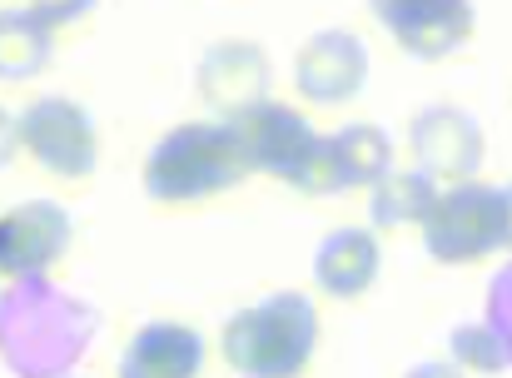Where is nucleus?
<instances>
[{"mask_svg":"<svg viewBox=\"0 0 512 378\" xmlns=\"http://www.w3.org/2000/svg\"><path fill=\"white\" fill-rule=\"evenodd\" d=\"M249 175V160L239 150V135L229 120H184L165 130L140 170V185L155 204H194L209 194H224Z\"/></svg>","mask_w":512,"mask_h":378,"instance_id":"nucleus-3","label":"nucleus"},{"mask_svg":"<svg viewBox=\"0 0 512 378\" xmlns=\"http://www.w3.org/2000/svg\"><path fill=\"white\" fill-rule=\"evenodd\" d=\"M443 194V180H433L428 170H393L383 185L368 189V224L373 229H423L433 204Z\"/></svg>","mask_w":512,"mask_h":378,"instance_id":"nucleus-15","label":"nucleus"},{"mask_svg":"<svg viewBox=\"0 0 512 378\" xmlns=\"http://www.w3.org/2000/svg\"><path fill=\"white\" fill-rule=\"evenodd\" d=\"M0 5H5V0H0Z\"/></svg>","mask_w":512,"mask_h":378,"instance_id":"nucleus-26","label":"nucleus"},{"mask_svg":"<svg viewBox=\"0 0 512 378\" xmlns=\"http://www.w3.org/2000/svg\"><path fill=\"white\" fill-rule=\"evenodd\" d=\"M209 359V339L179 319H150L120 349L115 378H199Z\"/></svg>","mask_w":512,"mask_h":378,"instance_id":"nucleus-12","label":"nucleus"},{"mask_svg":"<svg viewBox=\"0 0 512 378\" xmlns=\"http://www.w3.org/2000/svg\"><path fill=\"white\" fill-rule=\"evenodd\" d=\"M368 45L363 35L329 25V30H314L299 50H294V90L299 100L309 105H348L368 90Z\"/></svg>","mask_w":512,"mask_h":378,"instance_id":"nucleus-10","label":"nucleus"},{"mask_svg":"<svg viewBox=\"0 0 512 378\" xmlns=\"http://www.w3.org/2000/svg\"><path fill=\"white\" fill-rule=\"evenodd\" d=\"M368 10L413 60H448L478 30L473 0H368Z\"/></svg>","mask_w":512,"mask_h":378,"instance_id":"nucleus-7","label":"nucleus"},{"mask_svg":"<svg viewBox=\"0 0 512 378\" xmlns=\"http://www.w3.org/2000/svg\"><path fill=\"white\" fill-rule=\"evenodd\" d=\"M234 135H239V150L249 160V175H269V180H284L294 185L299 170L309 165L314 145H319V130L309 125L304 110H289L284 100H259L239 115H229Z\"/></svg>","mask_w":512,"mask_h":378,"instance_id":"nucleus-6","label":"nucleus"},{"mask_svg":"<svg viewBox=\"0 0 512 378\" xmlns=\"http://www.w3.org/2000/svg\"><path fill=\"white\" fill-rule=\"evenodd\" d=\"M503 194H508V224H512V185H503ZM508 254H512V234H508Z\"/></svg>","mask_w":512,"mask_h":378,"instance_id":"nucleus-23","label":"nucleus"},{"mask_svg":"<svg viewBox=\"0 0 512 378\" xmlns=\"http://www.w3.org/2000/svg\"><path fill=\"white\" fill-rule=\"evenodd\" d=\"M294 189H299V194H309V199L348 194V185H343V170H339V155H334V135H319V145H314L309 165L299 170Z\"/></svg>","mask_w":512,"mask_h":378,"instance_id":"nucleus-18","label":"nucleus"},{"mask_svg":"<svg viewBox=\"0 0 512 378\" xmlns=\"http://www.w3.org/2000/svg\"><path fill=\"white\" fill-rule=\"evenodd\" d=\"M403 378H468L453 359H428V364H413Z\"/></svg>","mask_w":512,"mask_h":378,"instance_id":"nucleus-22","label":"nucleus"},{"mask_svg":"<svg viewBox=\"0 0 512 378\" xmlns=\"http://www.w3.org/2000/svg\"><path fill=\"white\" fill-rule=\"evenodd\" d=\"M483 319L498 329V339L508 344V359H512V254H508V264H503V269H493V279H488Z\"/></svg>","mask_w":512,"mask_h":378,"instance_id":"nucleus-19","label":"nucleus"},{"mask_svg":"<svg viewBox=\"0 0 512 378\" xmlns=\"http://www.w3.org/2000/svg\"><path fill=\"white\" fill-rule=\"evenodd\" d=\"M423 234V254L433 264H483L493 254H508V194L503 185H483V180H463V185H443Z\"/></svg>","mask_w":512,"mask_h":378,"instance_id":"nucleus-4","label":"nucleus"},{"mask_svg":"<svg viewBox=\"0 0 512 378\" xmlns=\"http://www.w3.org/2000/svg\"><path fill=\"white\" fill-rule=\"evenodd\" d=\"M95 5H100V0H30V10H35L50 30H65V25L95 15Z\"/></svg>","mask_w":512,"mask_h":378,"instance_id":"nucleus-20","label":"nucleus"},{"mask_svg":"<svg viewBox=\"0 0 512 378\" xmlns=\"http://www.w3.org/2000/svg\"><path fill=\"white\" fill-rule=\"evenodd\" d=\"M100 334V309L50 274L15 279L0 294V364L10 378L80 374Z\"/></svg>","mask_w":512,"mask_h":378,"instance_id":"nucleus-1","label":"nucleus"},{"mask_svg":"<svg viewBox=\"0 0 512 378\" xmlns=\"http://www.w3.org/2000/svg\"><path fill=\"white\" fill-rule=\"evenodd\" d=\"M219 349L239 378H299L319 349V309L304 289H274L224 319Z\"/></svg>","mask_w":512,"mask_h":378,"instance_id":"nucleus-2","label":"nucleus"},{"mask_svg":"<svg viewBox=\"0 0 512 378\" xmlns=\"http://www.w3.org/2000/svg\"><path fill=\"white\" fill-rule=\"evenodd\" d=\"M448 359H453L463 374H483V378H498L512 369L508 344L498 339V329H493L488 319L453 324V334H448Z\"/></svg>","mask_w":512,"mask_h":378,"instance_id":"nucleus-17","label":"nucleus"},{"mask_svg":"<svg viewBox=\"0 0 512 378\" xmlns=\"http://www.w3.org/2000/svg\"><path fill=\"white\" fill-rule=\"evenodd\" d=\"M269 80H274L269 50L254 40H214L194 65V90L209 110H219V120L269 100Z\"/></svg>","mask_w":512,"mask_h":378,"instance_id":"nucleus-11","label":"nucleus"},{"mask_svg":"<svg viewBox=\"0 0 512 378\" xmlns=\"http://www.w3.org/2000/svg\"><path fill=\"white\" fill-rule=\"evenodd\" d=\"M408 145L418 155V170H428L433 180L443 185H463V180H478L483 160H488V135L483 125L463 110V105H423L413 120H408Z\"/></svg>","mask_w":512,"mask_h":378,"instance_id":"nucleus-8","label":"nucleus"},{"mask_svg":"<svg viewBox=\"0 0 512 378\" xmlns=\"http://www.w3.org/2000/svg\"><path fill=\"white\" fill-rule=\"evenodd\" d=\"M75 219L60 199H20L0 209V279H35L65 259Z\"/></svg>","mask_w":512,"mask_h":378,"instance_id":"nucleus-9","label":"nucleus"},{"mask_svg":"<svg viewBox=\"0 0 512 378\" xmlns=\"http://www.w3.org/2000/svg\"><path fill=\"white\" fill-rule=\"evenodd\" d=\"M70 378H85V374H70Z\"/></svg>","mask_w":512,"mask_h":378,"instance_id":"nucleus-24","label":"nucleus"},{"mask_svg":"<svg viewBox=\"0 0 512 378\" xmlns=\"http://www.w3.org/2000/svg\"><path fill=\"white\" fill-rule=\"evenodd\" d=\"M319 294L329 299H358L378 284L383 274V244L373 224H339L314 244V264H309Z\"/></svg>","mask_w":512,"mask_h":378,"instance_id":"nucleus-13","label":"nucleus"},{"mask_svg":"<svg viewBox=\"0 0 512 378\" xmlns=\"http://www.w3.org/2000/svg\"><path fill=\"white\" fill-rule=\"evenodd\" d=\"M0 294H5V289H0Z\"/></svg>","mask_w":512,"mask_h":378,"instance_id":"nucleus-25","label":"nucleus"},{"mask_svg":"<svg viewBox=\"0 0 512 378\" xmlns=\"http://www.w3.org/2000/svg\"><path fill=\"white\" fill-rule=\"evenodd\" d=\"M15 155H25V145H20V110H5V105H0V170H5Z\"/></svg>","mask_w":512,"mask_h":378,"instance_id":"nucleus-21","label":"nucleus"},{"mask_svg":"<svg viewBox=\"0 0 512 378\" xmlns=\"http://www.w3.org/2000/svg\"><path fill=\"white\" fill-rule=\"evenodd\" d=\"M55 55V30L25 5H0V85L35 80Z\"/></svg>","mask_w":512,"mask_h":378,"instance_id":"nucleus-14","label":"nucleus"},{"mask_svg":"<svg viewBox=\"0 0 512 378\" xmlns=\"http://www.w3.org/2000/svg\"><path fill=\"white\" fill-rule=\"evenodd\" d=\"M20 145L55 180H90L95 165H100L95 115L75 95H40V100H30L20 110Z\"/></svg>","mask_w":512,"mask_h":378,"instance_id":"nucleus-5","label":"nucleus"},{"mask_svg":"<svg viewBox=\"0 0 512 378\" xmlns=\"http://www.w3.org/2000/svg\"><path fill=\"white\" fill-rule=\"evenodd\" d=\"M334 155H339L348 189H373L398 170L393 165V135L383 125H368V120H353V125L334 130Z\"/></svg>","mask_w":512,"mask_h":378,"instance_id":"nucleus-16","label":"nucleus"}]
</instances>
